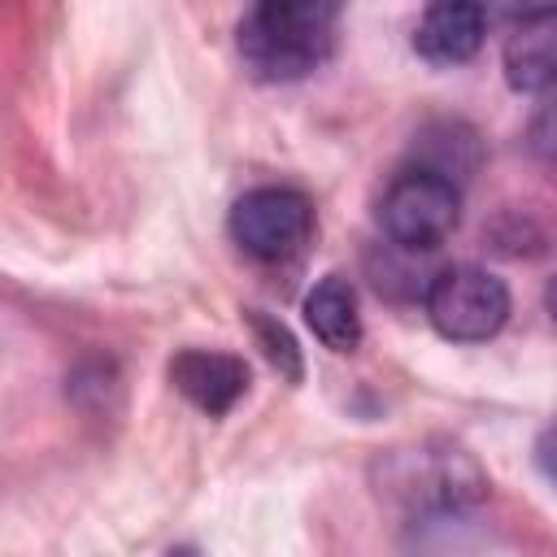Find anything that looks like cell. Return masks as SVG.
<instances>
[{
    "label": "cell",
    "instance_id": "6da1fadb",
    "mask_svg": "<svg viewBox=\"0 0 557 557\" xmlns=\"http://www.w3.org/2000/svg\"><path fill=\"white\" fill-rule=\"evenodd\" d=\"M339 9L322 0H261L239 17L235 48L261 83H296L335 52Z\"/></svg>",
    "mask_w": 557,
    "mask_h": 557
},
{
    "label": "cell",
    "instance_id": "7a4b0ae2",
    "mask_svg": "<svg viewBox=\"0 0 557 557\" xmlns=\"http://www.w3.org/2000/svg\"><path fill=\"white\" fill-rule=\"evenodd\" d=\"M383 235L405 252L440 248L461 222V187L426 165L400 170L379 200Z\"/></svg>",
    "mask_w": 557,
    "mask_h": 557
},
{
    "label": "cell",
    "instance_id": "3957f363",
    "mask_svg": "<svg viewBox=\"0 0 557 557\" xmlns=\"http://www.w3.org/2000/svg\"><path fill=\"white\" fill-rule=\"evenodd\" d=\"M426 318L453 344H483L509 318V287L483 265H444L426 283Z\"/></svg>",
    "mask_w": 557,
    "mask_h": 557
},
{
    "label": "cell",
    "instance_id": "277c9868",
    "mask_svg": "<svg viewBox=\"0 0 557 557\" xmlns=\"http://www.w3.org/2000/svg\"><path fill=\"white\" fill-rule=\"evenodd\" d=\"M309 235L313 205L296 187H252L231 205V239L265 265L300 257Z\"/></svg>",
    "mask_w": 557,
    "mask_h": 557
},
{
    "label": "cell",
    "instance_id": "5b68a950",
    "mask_svg": "<svg viewBox=\"0 0 557 557\" xmlns=\"http://www.w3.org/2000/svg\"><path fill=\"white\" fill-rule=\"evenodd\" d=\"M170 383L209 418L231 413L248 392V366L235 352L213 348H183L170 361Z\"/></svg>",
    "mask_w": 557,
    "mask_h": 557
},
{
    "label": "cell",
    "instance_id": "8992f818",
    "mask_svg": "<svg viewBox=\"0 0 557 557\" xmlns=\"http://www.w3.org/2000/svg\"><path fill=\"white\" fill-rule=\"evenodd\" d=\"M505 78L527 96L557 87V9H531L518 17L505 35Z\"/></svg>",
    "mask_w": 557,
    "mask_h": 557
},
{
    "label": "cell",
    "instance_id": "52a82bcc",
    "mask_svg": "<svg viewBox=\"0 0 557 557\" xmlns=\"http://www.w3.org/2000/svg\"><path fill=\"white\" fill-rule=\"evenodd\" d=\"M487 9L470 0H440L413 26V48L431 65H461L483 48Z\"/></svg>",
    "mask_w": 557,
    "mask_h": 557
},
{
    "label": "cell",
    "instance_id": "ba28073f",
    "mask_svg": "<svg viewBox=\"0 0 557 557\" xmlns=\"http://www.w3.org/2000/svg\"><path fill=\"white\" fill-rule=\"evenodd\" d=\"M305 322L331 352H352L361 344V313L352 283L344 274H326L322 283H313V292L305 296Z\"/></svg>",
    "mask_w": 557,
    "mask_h": 557
},
{
    "label": "cell",
    "instance_id": "9c48e42d",
    "mask_svg": "<svg viewBox=\"0 0 557 557\" xmlns=\"http://www.w3.org/2000/svg\"><path fill=\"white\" fill-rule=\"evenodd\" d=\"M248 326H252V335H257V344H261L265 361H270L287 383H300L305 361H300V348H296L292 331H287L278 318H270L265 309H248Z\"/></svg>",
    "mask_w": 557,
    "mask_h": 557
},
{
    "label": "cell",
    "instance_id": "30bf717a",
    "mask_svg": "<svg viewBox=\"0 0 557 557\" xmlns=\"http://www.w3.org/2000/svg\"><path fill=\"white\" fill-rule=\"evenodd\" d=\"M527 139H531V152H535L540 161L557 165V96H553L548 104H540V109H535Z\"/></svg>",
    "mask_w": 557,
    "mask_h": 557
},
{
    "label": "cell",
    "instance_id": "8fae6325",
    "mask_svg": "<svg viewBox=\"0 0 557 557\" xmlns=\"http://www.w3.org/2000/svg\"><path fill=\"white\" fill-rule=\"evenodd\" d=\"M535 461H540L544 479L557 487V422L544 426V435H540V444H535Z\"/></svg>",
    "mask_w": 557,
    "mask_h": 557
},
{
    "label": "cell",
    "instance_id": "7c38bea8",
    "mask_svg": "<svg viewBox=\"0 0 557 557\" xmlns=\"http://www.w3.org/2000/svg\"><path fill=\"white\" fill-rule=\"evenodd\" d=\"M544 309L553 313V322H557V274L548 278V287H544Z\"/></svg>",
    "mask_w": 557,
    "mask_h": 557
},
{
    "label": "cell",
    "instance_id": "4fadbf2b",
    "mask_svg": "<svg viewBox=\"0 0 557 557\" xmlns=\"http://www.w3.org/2000/svg\"><path fill=\"white\" fill-rule=\"evenodd\" d=\"M170 557H200L196 548H170Z\"/></svg>",
    "mask_w": 557,
    "mask_h": 557
}]
</instances>
